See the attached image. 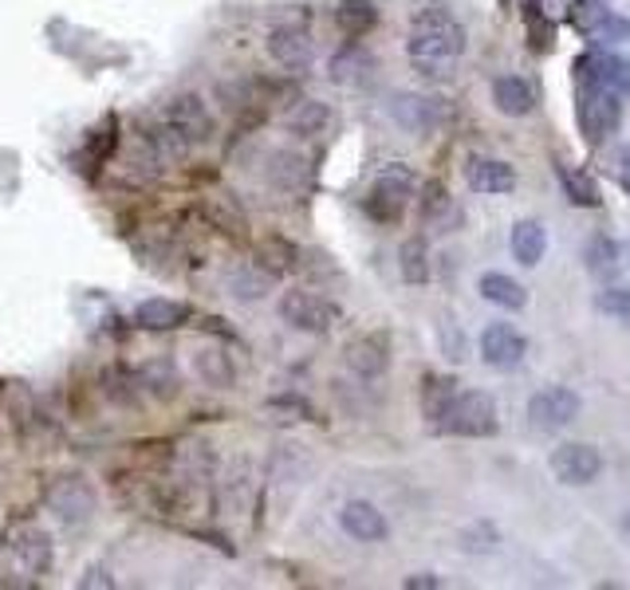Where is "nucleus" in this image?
Wrapping results in <instances>:
<instances>
[{
    "instance_id": "f257e3e1",
    "label": "nucleus",
    "mask_w": 630,
    "mask_h": 590,
    "mask_svg": "<svg viewBox=\"0 0 630 590\" xmlns=\"http://www.w3.org/2000/svg\"><path fill=\"white\" fill-rule=\"evenodd\" d=\"M465 51V28L445 9H422L413 16L406 56L422 75H450V68Z\"/></svg>"
},
{
    "instance_id": "f03ea898",
    "label": "nucleus",
    "mask_w": 630,
    "mask_h": 590,
    "mask_svg": "<svg viewBox=\"0 0 630 590\" xmlns=\"http://www.w3.org/2000/svg\"><path fill=\"white\" fill-rule=\"evenodd\" d=\"M433 425L442 433H450V437H492V433L501 429L497 402L485 390H457Z\"/></svg>"
},
{
    "instance_id": "7ed1b4c3",
    "label": "nucleus",
    "mask_w": 630,
    "mask_h": 590,
    "mask_svg": "<svg viewBox=\"0 0 630 590\" xmlns=\"http://www.w3.org/2000/svg\"><path fill=\"white\" fill-rule=\"evenodd\" d=\"M280 319H284L292 331H304V334H327L335 323H339V304L324 299V295L315 292H284L280 295V304H276Z\"/></svg>"
},
{
    "instance_id": "20e7f679",
    "label": "nucleus",
    "mask_w": 630,
    "mask_h": 590,
    "mask_svg": "<svg viewBox=\"0 0 630 590\" xmlns=\"http://www.w3.org/2000/svg\"><path fill=\"white\" fill-rule=\"evenodd\" d=\"M48 508L63 528H83L95 520L98 496L83 476H56L48 484Z\"/></svg>"
},
{
    "instance_id": "39448f33",
    "label": "nucleus",
    "mask_w": 630,
    "mask_h": 590,
    "mask_svg": "<svg viewBox=\"0 0 630 590\" xmlns=\"http://www.w3.org/2000/svg\"><path fill=\"white\" fill-rule=\"evenodd\" d=\"M622 122V103L610 87H599V83H583L580 91V130L587 142H603L619 130Z\"/></svg>"
},
{
    "instance_id": "423d86ee",
    "label": "nucleus",
    "mask_w": 630,
    "mask_h": 590,
    "mask_svg": "<svg viewBox=\"0 0 630 590\" xmlns=\"http://www.w3.org/2000/svg\"><path fill=\"white\" fill-rule=\"evenodd\" d=\"M410 193H413V169L406 166V162H390V166H383L378 177H374L366 209H371V216H378V221H398L406 201H410Z\"/></svg>"
},
{
    "instance_id": "0eeeda50",
    "label": "nucleus",
    "mask_w": 630,
    "mask_h": 590,
    "mask_svg": "<svg viewBox=\"0 0 630 590\" xmlns=\"http://www.w3.org/2000/svg\"><path fill=\"white\" fill-rule=\"evenodd\" d=\"M583 413V398L571 386H544L528 398V422L536 429H568Z\"/></svg>"
},
{
    "instance_id": "6e6552de",
    "label": "nucleus",
    "mask_w": 630,
    "mask_h": 590,
    "mask_svg": "<svg viewBox=\"0 0 630 590\" xmlns=\"http://www.w3.org/2000/svg\"><path fill=\"white\" fill-rule=\"evenodd\" d=\"M548 464H551V476L560 484H571V488H583V484L599 481V472H603V457L583 441L556 445Z\"/></svg>"
},
{
    "instance_id": "1a4fd4ad",
    "label": "nucleus",
    "mask_w": 630,
    "mask_h": 590,
    "mask_svg": "<svg viewBox=\"0 0 630 590\" xmlns=\"http://www.w3.org/2000/svg\"><path fill=\"white\" fill-rule=\"evenodd\" d=\"M170 130H177V134L186 138L189 146H201V142H209L213 138V115H209L206 98L201 95H174L166 103V118H162Z\"/></svg>"
},
{
    "instance_id": "9d476101",
    "label": "nucleus",
    "mask_w": 630,
    "mask_h": 590,
    "mask_svg": "<svg viewBox=\"0 0 630 590\" xmlns=\"http://www.w3.org/2000/svg\"><path fill=\"white\" fill-rule=\"evenodd\" d=\"M528 354V339L512 323H489L481 331V358L492 370H516Z\"/></svg>"
},
{
    "instance_id": "9b49d317",
    "label": "nucleus",
    "mask_w": 630,
    "mask_h": 590,
    "mask_svg": "<svg viewBox=\"0 0 630 590\" xmlns=\"http://www.w3.org/2000/svg\"><path fill=\"white\" fill-rule=\"evenodd\" d=\"M9 551H12V559H16V567L28 570V575H48L51 563H56L48 531H39L36 523H20V528L9 535Z\"/></svg>"
},
{
    "instance_id": "f8f14e48",
    "label": "nucleus",
    "mask_w": 630,
    "mask_h": 590,
    "mask_svg": "<svg viewBox=\"0 0 630 590\" xmlns=\"http://www.w3.org/2000/svg\"><path fill=\"white\" fill-rule=\"evenodd\" d=\"M390 115L394 122L410 134H430L433 127L445 122V103L430 95H394L390 98Z\"/></svg>"
},
{
    "instance_id": "ddd939ff",
    "label": "nucleus",
    "mask_w": 630,
    "mask_h": 590,
    "mask_svg": "<svg viewBox=\"0 0 630 590\" xmlns=\"http://www.w3.org/2000/svg\"><path fill=\"white\" fill-rule=\"evenodd\" d=\"M347 366H351L359 378L374 382V378H383L386 366H390V339L383 331H371V334H359L347 343Z\"/></svg>"
},
{
    "instance_id": "4468645a",
    "label": "nucleus",
    "mask_w": 630,
    "mask_h": 590,
    "mask_svg": "<svg viewBox=\"0 0 630 590\" xmlns=\"http://www.w3.org/2000/svg\"><path fill=\"white\" fill-rule=\"evenodd\" d=\"M268 56L280 63V68H307L312 63V32L304 28V24H292V20H284V24H276L272 32H268Z\"/></svg>"
},
{
    "instance_id": "2eb2a0df",
    "label": "nucleus",
    "mask_w": 630,
    "mask_h": 590,
    "mask_svg": "<svg viewBox=\"0 0 630 590\" xmlns=\"http://www.w3.org/2000/svg\"><path fill=\"white\" fill-rule=\"evenodd\" d=\"M339 528H343L354 543H383L386 535H390V520H386L371 500H347L343 508H339Z\"/></svg>"
},
{
    "instance_id": "dca6fc26",
    "label": "nucleus",
    "mask_w": 630,
    "mask_h": 590,
    "mask_svg": "<svg viewBox=\"0 0 630 590\" xmlns=\"http://www.w3.org/2000/svg\"><path fill=\"white\" fill-rule=\"evenodd\" d=\"M465 181L472 193H512L516 189V169L501 157H469Z\"/></svg>"
},
{
    "instance_id": "f3484780",
    "label": "nucleus",
    "mask_w": 630,
    "mask_h": 590,
    "mask_svg": "<svg viewBox=\"0 0 630 590\" xmlns=\"http://www.w3.org/2000/svg\"><path fill=\"white\" fill-rule=\"evenodd\" d=\"M186 319H189V304L162 299V295L142 299V304L135 307V323L142 327V331H174V327H182Z\"/></svg>"
},
{
    "instance_id": "a211bd4d",
    "label": "nucleus",
    "mask_w": 630,
    "mask_h": 590,
    "mask_svg": "<svg viewBox=\"0 0 630 590\" xmlns=\"http://www.w3.org/2000/svg\"><path fill=\"white\" fill-rule=\"evenodd\" d=\"M512 256H516V264L524 268H536L548 256V228L540 221H516L512 225Z\"/></svg>"
},
{
    "instance_id": "6ab92c4d",
    "label": "nucleus",
    "mask_w": 630,
    "mask_h": 590,
    "mask_svg": "<svg viewBox=\"0 0 630 590\" xmlns=\"http://www.w3.org/2000/svg\"><path fill=\"white\" fill-rule=\"evenodd\" d=\"M492 107L509 118H524V115H532V107H536V95H532V87L524 79L501 75V79H492Z\"/></svg>"
},
{
    "instance_id": "aec40b11",
    "label": "nucleus",
    "mask_w": 630,
    "mask_h": 590,
    "mask_svg": "<svg viewBox=\"0 0 630 590\" xmlns=\"http://www.w3.org/2000/svg\"><path fill=\"white\" fill-rule=\"evenodd\" d=\"M327 122H331V107L327 103H319V98H300L292 110H288L284 118V127L292 130V134L300 138H315V134H324Z\"/></svg>"
},
{
    "instance_id": "412c9836",
    "label": "nucleus",
    "mask_w": 630,
    "mask_h": 590,
    "mask_svg": "<svg viewBox=\"0 0 630 590\" xmlns=\"http://www.w3.org/2000/svg\"><path fill=\"white\" fill-rule=\"evenodd\" d=\"M477 287H481V295L489 304L504 307V311H521V307L528 304V292H524L521 280H512V275L504 272H485Z\"/></svg>"
},
{
    "instance_id": "4be33fe9",
    "label": "nucleus",
    "mask_w": 630,
    "mask_h": 590,
    "mask_svg": "<svg viewBox=\"0 0 630 590\" xmlns=\"http://www.w3.org/2000/svg\"><path fill=\"white\" fill-rule=\"evenodd\" d=\"M194 370L201 382L217 386V390H229L233 386V358H229L221 346H201V351L194 354Z\"/></svg>"
},
{
    "instance_id": "5701e85b",
    "label": "nucleus",
    "mask_w": 630,
    "mask_h": 590,
    "mask_svg": "<svg viewBox=\"0 0 630 590\" xmlns=\"http://www.w3.org/2000/svg\"><path fill=\"white\" fill-rule=\"evenodd\" d=\"M335 24H339L351 39H359L378 24V9H374V0H339Z\"/></svg>"
},
{
    "instance_id": "b1692460",
    "label": "nucleus",
    "mask_w": 630,
    "mask_h": 590,
    "mask_svg": "<svg viewBox=\"0 0 630 590\" xmlns=\"http://www.w3.org/2000/svg\"><path fill=\"white\" fill-rule=\"evenodd\" d=\"M556 177H560V186H563V193L575 201L580 209H599V186L591 181L583 169H575V166H568V162H556Z\"/></svg>"
},
{
    "instance_id": "393cba45",
    "label": "nucleus",
    "mask_w": 630,
    "mask_h": 590,
    "mask_svg": "<svg viewBox=\"0 0 630 590\" xmlns=\"http://www.w3.org/2000/svg\"><path fill=\"white\" fill-rule=\"evenodd\" d=\"M229 295L233 299H245V304H256V299H265V292L272 287V275L265 272V268H233L225 280Z\"/></svg>"
},
{
    "instance_id": "a878e982",
    "label": "nucleus",
    "mask_w": 630,
    "mask_h": 590,
    "mask_svg": "<svg viewBox=\"0 0 630 590\" xmlns=\"http://www.w3.org/2000/svg\"><path fill=\"white\" fill-rule=\"evenodd\" d=\"M268 181L276 189H300V181H304V157L292 154V150H276L268 157Z\"/></svg>"
},
{
    "instance_id": "bb28decb",
    "label": "nucleus",
    "mask_w": 630,
    "mask_h": 590,
    "mask_svg": "<svg viewBox=\"0 0 630 590\" xmlns=\"http://www.w3.org/2000/svg\"><path fill=\"white\" fill-rule=\"evenodd\" d=\"M398 264H402L406 284H425L430 280V252H425L422 240H406L402 252H398Z\"/></svg>"
},
{
    "instance_id": "cd10ccee",
    "label": "nucleus",
    "mask_w": 630,
    "mask_h": 590,
    "mask_svg": "<svg viewBox=\"0 0 630 590\" xmlns=\"http://www.w3.org/2000/svg\"><path fill=\"white\" fill-rule=\"evenodd\" d=\"M457 393V382L453 378H438V374H430L425 378V390H422V410L430 422H438L442 417V410L450 405V398Z\"/></svg>"
},
{
    "instance_id": "c85d7f7f",
    "label": "nucleus",
    "mask_w": 630,
    "mask_h": 590,
    "mask_svg": "<svg viewBox=\"0 0 630 590\" xmlns=\"http://www.w3.org/2000/svg\"><path fill=\"white\" fill-rule=\"evenodd\" d=\"M595 307H599L603 315H610V319L630 323V287H607V292H599Z\"/></svg>"
},
{
    "instance_id": "c756f323",
    "label": "nucleus",
    "mask_w": 630,
    "mask_h": 590,
    "mask_svg": "<svg viewBox=\"0 0 630 590\" xmlns=\"http://www.w3.org/2000/svg\"><path fill=\"white\" fill-rule=\"evenodd\" d=\"M587 268L591 272H615V268H619V248L610 245V240H591Z\"/></svg>"
},
{
    "instance_id": "7c9ffc66",
    "label": "nucleus",
    "mask_w": 630,
    "mask_h": 590,
    "mask_svg": "<svg viewBox=\"0 0 630 590\" xmlns=\"http://www.w3.org/2000/svg\"><path fill=\"white\" fill-rule=\"evenodd\" d=\"M359 68H371V59H366L363 51H343V56L331 59V79L351 83V79L359 75Z\"/></svg>"
},
{
    "instance_id": "2f4dec72",
    "label": "nucleus",
    "mask_w": 630,
    "mask_h": 590,
    "mask_svg": "<svg viewBox=\"0 0 630 590\" xmlns=\"http://www.w3.org/2000/svg\"><path fill=\"white\" fill-rule=\"evenodd\" d=\"M442 213H450V189H445L442 181H430L422 197V216L425 221H438Z\"/></svg>"
},
{
    "instance_id": "473e14b6",
    "label": "nucleus",
    "mask_w": 630,
    "mask_h": 590,
    "mask_svg": "<svg viewBox=\"0 0 630 590\" xmlns=\"http://www.w3.org/2000/svg\"><path fill=\"white\" fill-rule=\"evenodd\" d=\"M595 32H599V36H630V20H619V16H610V12H603Z\"/></svg>"
},
{
    "instance_id": "72a5a7b5",
    "label": "nucleus",
    "mask_w": 630,
    "mask_h": 590,
    "mask_svg": "<svg viewBox=\"0 0 630 590\" xmlns=\"http://www.w3.org/2000/svg\"><path fill=\"white\" fill-rule=\"evenodd\" d=\"M402 587L406 590H438V587H442V579H438V575H430V570H422V575H406Z\"/></svg>"
},
{
    "instance_id": "f704fd0d",
    "label": "nucleus",
    "mask_w": 630,
    "mask_h": 590,
    "mask_svg": "<svg viewBox=\"0 0 630 590\" xmlns=\"http://www.w3.org/2000/svg\"><path fill=\"white\" fill-rule=\"evenodd\" d=\"M79 587H115V579H107V570L103 567H91L83 579H79Z\"/></svg>"
},
{
    "instance_id": "c9c22d12",
    "label": "nucleus",
    "mask_w": 630,
    "mask_h": 590,
    "mask_svg": "<svg viewBox=\"0 0 630 590\" xmlns=\"http://www.w3.org/2000/svg\"><path fill=\"white\" fill-rule=\"evenodd\" d=\"M615 166H619V186L630 193V150H622V154L615 157Z\"/></svg>"
},
{
    "instance_id": "e433bc0d",
    "label": "nucleus",
    "mask_w": 630,
    "mask_h": 590,
    "mask_svg": "<svg viewBox=\"0 0 630 590\" xmlns=\"http://www.w3.org/2000/svg\"><path fill=\"white\" fill-rule=\"evenodd\" d=\"M615 87L630 91V59H619V79H615Z\"/></svg>"
}]
</instances>
